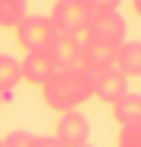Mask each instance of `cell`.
<instances>
[{"label": "cell", "instance_id": "cell-1", "mask_svg": "<svg viewBox=\"0 0 141 147\" xmlns=\"http://www.w3.org/2000/svg\"><path fill=\"white\" fill-rule=\"evenodd\" d=\"M42 99L55 112H74L90 99V74L83 67L58 70L55 77L42 86Z\"/></svg>", "mask_w": 141, "mask_h": 147}, {"label": "cell", "instance_id": "cell-2", "mask_svg": "<svg viewBox=\"0 0 141 147\" xmlns=\"http://www.w3.org/2000/svg\"><path fill=\"white\" fill-rule=\"evenodd\" d=\"M90 16H93V10L87 7V0H58L48 19L58 35H83Z\"/></svg>", "mask_w": 141, "mask_h": 147}, {"label": "cell", "instance_id": "cell-3", "mask_svg": "<svg viewBox=\"0 0 141 147\" xmlns=\"http://www.w3.org/2000/svg\"><path fill=\"white\" fill-rule=\"evenodd\" d=\"M55 35L58 32H55V26H52L48 16H26L16 26V42H19L22 51H45Z\"/></svg>", "mask_w": 141, "mask_h": 147}, {"label": "cell", "instance_id": "cell-4", "mask_svg": "<svg viewBox=\"0 0 141 147\" xmlns=\"http://www.w3.org/2000/svg\"><path fill=\"white\" fill-rule=\"evenodd\" d=\"M128 93V77L119 67H103L96 74H90V99H100V102H115Z\"/></svg>", "mask_w": 141, "mask_h": 147}, {"label": "cell", "instance_id": "cell-5", "mask_svg": "<svg viewBox=\"0 0 141 147\" xmlns=\"http://www.w3.org/2000/svg\"><path fill=\"white\" fill-rule=\"evenodd\" d=\"M128 35L125 19L119 16V10L112 13H93L87 22V38L90 42H103V45H122Z\"/></svg>", "mask_w": 141, "mask_h": 147}, {"label": "cell", "instance_id": "cell-6", "mask_svg": "<svg viewBox=\"0 0 141 147\" xmlns=\"http://www.w3.org/2000/svg\"><path fill=\"white\" fill-rule=\"evenodd\" d=\"M55 138H58L61 147H83V144H90V121L77 109L74 112H61Z\"/></svg>", "mask_w": 141, "mask_h": 147}, {"label": "cell", "instance_id": "cell-7", "mask_svg": "<svg viewBox=\"0 0 141 147\" xmlns=\"http://www.w3.org/2000/svg\"><path fill=\"white\" fill-rule=\"evenodd\" d=\"M80 48H83L80 35H55L45 51L58 70H70V67H80Z\"/></svg>", "mask_w": 141, "mask_h": 147}, {"label": "cell", "instance_id": "cell-8", "mask_svg": "<svg viewBox=\"0 0 141 147\" xmlns=\"http://www.w3.org/2000/svg\"><path fill=\"white\" fill-rule=\"evenodd\" d=\"M19 70H22V80L35 83V86H45L58 74V67L52 64L48 51H26V58L19 61Z\"/></svg>", "mask_w": 141, "mask_h": 147}, {"label": "cell", "instance_id": "cell-9", "mask_svg": "<svg viewBox=\"0 0 141 147\" xmlns=\"http://www.w3.org/2000/svg\"><path fill=\"white\" fill-rule=\"evenodd\" d=\"M80 67H83L87 74H96V70H103V67H115V45H103V42L83 38Z\"/></svg>", "mask_w": 141, "mask_h": 147}, {"label": "cell", "instance_id": "cell-10", "mask_svg": "<svg viewBox=\"0 0 141 147\" xmlns=\"http://www.w3.org/2000/svg\"><path fill=\"white\" fill-rule=\"evenodd\" d=\"M115 67L125 77H141V42L125 38L122 45H115Z\"/></svg>", "mask_w": 141, "mask_h": 147}, {"label": "cell", "instance_id": "cell-11", "mask_svg": "<svg viewBox=\"0 0 141 147\" xmlns=\"http://www.w3.org/2000/svg\"><path fill=\"white\" fill-rule=\"evenodd\" d=\"M112 118L119 121V128L141 125V93H125L122 99H115L112 102Z\"/></svg>", "mask_w": 141, "mask_h": 147}, {"label": "cell", "instance_id": "cell-12", "mask_svg": "<svg viewBox=\"0 0 141 147\" xmlns=\"http://www.w3.org/2000/svg\"><path fill=\"white\" fill-rule=\"evenodd\" d=\"M22 83V70L19 61L10 55H0V99H10V93Z\"/></svg>", "mask_w": 141, "mask_h": 147}, {"label": "cell", "instance_id": "cell-13", "mask_svg": "<svg viewBox=\"0 0 141 147\" xmlns=\"http://www.w3.org/2000/svg\"><path fill=\"white\" fill-rule=\"evenodd\" d=\"M26 16V0H0V29H16Z\"/></svg>", "mask_w": 141, "mask_h": 147}, {"label": "cell", "instance_id": "cell-14", "mask_svg": "<svg viewBox=\"0 0 141 147\" xmlns=\"http://www.w3.org/2000/svg\"><path fill=\"white\" fill-rule=\"evenodd\" d=\"M115 147H141V125H125L119 128V141Z\"/></svg>", "mask_w": 141, "mask_h": 147}, {"label": "cell", "instance_id": "cell-15", "mask_svg": "<svg viewBox=\"0 0 141 147\" xmlns=\"http://www.w3.org/2000/svg\"><path fill=\"white\" fill-rule=\"evenodd\" d=\"M3 147H35V134L32 131H10L7 138H3Z\"/></svg>", "mask_w": 141, "mask_h": 147}, {"label": "cell", "instance_id": "cell-16", "mask_svg": "<svg viewBox=\"0 0 141 147\" xmlns=\"http://www.w3.org/2000/svg\"><path fill=\"white\" fill-rule=\"evenodd\" d=\"M122 0H87V7L93 13H112V10H119Z\"/></svg>", "mask_w": 141, "mask_h": 147}, {"label": "cell", "instance_id": "cell-17", "mask_svg": "<svg viewBox=\"0 0 141 147\" xmlns=\"http://www.w3.org/2000/svg\"><path fill=\"white\" fill-rule=\"evenodd\" d=\"M35 147H61L55 134H35Z\"/></svg>", "mask_w": 141, "mask_h": 147}, {"label": "cell", "instance_id": "cell-18", "mask_svg": "<svg viewBox=\"0 0 141 147\" xmlns=\"http://www.w3.org/2000/svg\"><path fill=\"white\" fill-rule=\"evenodd\" d=\"M132 10H135V13L141 16V0H132Z\"/></svg>", "mask_w": 141, "mask_h": 147}, {"label": "cell", "instance_id": "cell-19", "mask_svg": "<svg viewBox=\"0 0 141 147\" xmlns=\"http://www.w3.org/2000/svg\"><path fill=\"white\" fill-rule=\"evenodd\" d=\"M0 147H3V141H0Z\"/></svg>", "mask_w": 141, "mask_h": 147}, {"label": "cell", "instance_id": "cell-20", "mask_svg": "<svg viewBox=\"0 0 141 147\" xmlns=\"http://www.w3.org/2000/svg\"><path fill=\"white\" fill-rule=\"evenodd\" d=\"M83 147H90V144H83Z\"/></svg>", "mask_w": 141, "mask_h": 147}]
</instances>
